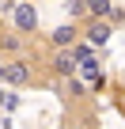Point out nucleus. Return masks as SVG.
I'll use <instances>...</instances> for the list:
<instances>
[{
  "instance_id": "8",
  "label": "nucleus",
  "mask_w": 125,
  "mask_h": 129,
  "mask_svg": "<svg viewBox=\"0 0 125 129\" xmlns=\"http://www.w3.org/2000/svg\"><path fill=\"white\" fill-rule=\"evenodd\" d=\"M4 69H8V64H0V76H4Z\"/></svg>"
},
{
  "instance_id": "2",
  "label": "nucleus",
  "mask_w": 125,
  "mask_h": 129,
  "mask_svg": "<svg viewBox=\"0 0 125 129\" xmlns=\"http://www.w3.org/2000/svg\"><path fill=\"white\" fill-rule=\"evenodd\" d=\"M4 76H8V84H27L30 80V72H27V64H8V69H4Z\"/></svg>"
},
{
  "instance_id": "4",
  "label": "nucleus",
  "mask_w": 125,
  "mask_h": 129,
  "mask_svg": "<svg viewBox=\"0 0 125 129\" xmlns=\"http://www.w3.org/2000/svg\"><path fill=\"white\" fill-rule=\"evenodd\" d=\"M84 12H91V15H106V12H110V0H84Z\"/></svg>"
},
{
  "instance_id": "1",
  "label": "nucleus",
  "mask_w": 125,
  "mask_h": 129,
  "mask_svg": "<svg viewBox=\"0 0 125 129\" xmlns=\"http://www.w3.org/2000/svg\"><path fill=\"white\" fill-rule=\"evenodd\" d=\"M15 23H19L23 30H34V27H38V15H34V8L27 4V0H19V4H15Z\"/></svg>"
},
{
  "instance_id": "6",
  "label": "nucleus",
  "mask_w": 125,
  "mask_h": 129,
  "mask_svg": "<svg viewBox=\"0 0 125 129\" xmlns=\"http://www.w3.org/2000/svg\"><path fill=\"white\" fill-rule=\"evenodd\" d=\"M53 42H57V46L72 42V27H68V23H65V27H57V30H53Z\"/></svg>"
},
{
  "instance_id": "5",
  "label": "nucleus",
  "mask_w": 125,
  "mask_h": 129,
  "mask_svg": "<svg viewBox=\"0 0 125 129\" xmlns=\"http://www.w3.org/2000/svg\"><path fill=\"white\" fill-rule=\"evenodd\" d=\"M87 38H91L95 46H102V42L110 38V27H102V23H99V27H91V30H87Z\"/></svg>"
},
{
  "instance_id": "3",
  "label": "nucleus",
  "mask_w": 125,
  "mask_h": 129,
  "mask_svg": "<svg viewBox=\"0 0 125 129\" xmlns=\"http://www.w3.org/2000/svg\"><path fill=\"white\" fill-rule=\"evenodd\" d=\"M53 69H57V72H61V76H68V72H72V69H76V53H61V57H57V61H53Z\"/></svg>"
},
{
  "instance_id": "7",
  "label": "nucleus",
  "mask_w": 125,
  "mask_h": 129,
  "mask_svg": "<svg viewBox=\"0 0 125 129\" xmlns=\"http://www.w3.org/2000/svg\"><path fill=\"white\" fill-rule=\"evenodd\" d=\"M80 64H84V76H87V80H99V64H95L91 57H87V61H80Z\"/></svg>"
}]
</instances>
